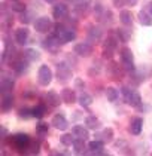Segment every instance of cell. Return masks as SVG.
<instances>
[{
    "mask_svg": "<svg viewBox=\"0 0 152 156\" xmlns=\"http://www.w3.org/2000/svg\"><path fill=\"white\" fill-rule=\"evenodd\" d=\"M32 141V138L27 134H15L11 135L9 143H11L12 149H15L18 153H27V147Z\"/></svg>",
    "mask_w": 152,
    "mask_h": 156,
    "instance_id": "obj_1",
    "label": "cell"
},
{
    "mask_svg": "<svg viewBox=\"0 0 152 156\" xmlns=\"http://www.w3.org/2000/svg\"><path fill=\"white\" fill-rule=\"evenodd\" d=\"M54 28H55L54 30V36L58 39L61 45L73 42L76 39V31L73 28H67V27H64V25H61V24H57Z\"/></svg>",
    "mask_w": 152,
    "mask_h": 156,
    "instance_id": "obj_2",
    "label": "cell"
},
{
    "mask_svg": "<svg viewBox=\"0 0 152 156\" xmlns=\"http://www.w3.org/2000/svg\"><path fill=\"white\" fill-rule=\"evenodd\" d=\"M121 94H122L124 101L128 106H131V107H139V106H142V97L137 91H133V89H130L127 86H124V88H121Z\"/></svg>",
    "mask_w": 152,
    "mask_h": 156,
    "instance_id": "obj_3",
    "label": "cell"
},
{
    "mask_svg": "<svg viewBox=\"0 0 152 156\" xmlns=\"http://www.w3.org/2000/svg\"><path fill=\"white\" fill-rule=\"evenodd\" d=\"M119 57H121V62H122L125 70H128V72H134L136 70V67H134V57H133L131 49L122 48L119 51Z\"/></svg>",
    "mask_w": 152,
    "mask_h": 156,
    "instance_id": "obj_4",
    "label": "cell"
},
{
    "mask_svg": "<svg viewBox=\"0 0 152 156\" xmlns=\"http://www.w3.org/2000/svg\"><path fill=\"white\" fill-rule=\"evenodd\" d=\"M72 76H73L72 69L66 62H58L57 64V79H58V82L66 83V82H69L72 79Z\"/></svg>",
    "mask_w": 152,
    "mask_h": 156,
    "instance_id": "obj_5",
    "label": "cell"
},
{
    "mask_svg": "<svg viewBox=\"0 0 152 156\" xmlns=\"http://www.w3.org/2000/svg\"><path fill=\"white\" fill-rule=\"evenodd\" d=\"M52 70L48 67V66H40L39 67V72H37V82L42 85V86H48V85L52 82Z\"/></svg>",
    "mask_w": 152,
    "mask_h": 156,
    "instance_id": "obj_6",
    "label": "cell"
},
{
    "mask_svg": "<svg viewBox=\"0 0 152 156\" xmlns=\"http://www.w3.org/2000/svg\"><path fill=\"white\" fill-rule=\"evenodd\" d=\"M52 28V21L48 16H40L35 21V30L37 33H48Z\"/></svg>",
    "mask_w": 152,
    "mask_h": 156,
    "instance_id": "obj_7",
    "label": "cell"
},
{
    "mask_svg": "<svg viewBox=\"0 0 152 156\" xmlns=\"http://www.w3.org/2000/svg\"><path fill=\"white\" fill-rule=\"evenodd\" d=\"M73 52L76 54V55H79V57H83V58H87V57H90L91 54H93V46L90 45V43H78V45H75V48H73Z\"/></svg>",
    "mask_w": 152,
    "mask_h": 156,
    "instance_id": "obj_8",
    "label": "cell"
},
{
    "mask_svg": "<svg viewBox=\"0 0 152 156\" xmlns=\"http://www.w3.org/2000/svg\"><path fill=\"white\" fill-rule=\"evenodd\" d=\"M52 15H54V18L55 20H63V18H67V15H69V8L64 5V3H57L55 6H54V9H52Z\"/></svg>",
    "mask_w": 152,
    "mask_h": 156,
    "instance_id": "obj_9",
    "label": "cell"
},
{
    "mask_svg": "<svg viewBox=\"0 0 152 156\" xmlns=\"http://www.w3.org/2000/svg\"><path fill=\"white\" fill-rule=\"evenodd\" d=\"M51 125H54V128L60 129V131H66L69 128V122L63 115H55L51 120Z\"/></svg>",
    "mask_w": 152,
    "mask_h": 156,
    "instance_id": "obj_10",
    "label": "cell"
},
{
    "mask_svg": "<svg viewBox=\"0 0 152 156\" xmlns=\"http://www.w3.org/2000/svg\"><path fill=\"white\" fill-rule=\"evenodd\" d=\"M28 37H30V31L25 27H21V28H18L15 31V42L18 45H25L27 40H28Z\"/></svg>",
    "mask_w": 152,
    "mask_h": 156,
    "instance_id": "obj_11",
    "label": "cell"
},
{
    "mask_svg": "<svg viewBox=\"0 0 152 156\" xmlns=\"http://www.w3.org/2000/svg\"><path fill=\"white\" fill-rule=\"evenodd\" d=\"M107 73L112 76V79H122V76H124V70L121 69V66L117 64V62H110L109 66H107Z\"/></svg>",
    "mask_w": 152,
    "mask_h": 156,
    "instance_id": "obj_12",
    "label": "cell"
},
{
    "mask_svg": "<svg viewBox=\"0 0 152 156\" xmlns=\"http://www.w3.org/2000/svg\"><path fill=\"white\" fill-rule=\"evenodd\" d=\"M61 98H63V103H67V104H73L76 103V92L75 89H70V88H64L61 91Z\"/></svg>",
    "mask_w": 152,
    "mask_h": 156,
    "instance_id": "obj_13",
    "label": "cell"
},
{
    "mask_svg": "<svg viewBox=\"0 0 152 156\" xmlns=\"http://www.w3.org/2000/svg\"><path fill=\"white\" fill-rule=\"evenodd\" d=\"M142 128H143V119L142 118H134V119L130 122L128 131L133 135H139L142 132Z\"/></svg>",
    "mask_w": 152,
    "mask_h": 156,
    "instance_id": "obj_14",
    "label": "cell"
},
{
    "mask_svg": "<svg viewBox=\"0 0 152 156\" xmlns=\"http://www.w3.org/2000/svg\"><path fill=\"white\" fill-rule=\"evenodd\" d=\"M103 147H105V143L102 140H94V141H90L88 143V149L90 152L88 153H93V155H100V153H105L103 152Z\"/></svg>",
    "mask_w": 152,
    "mask_h": 156,
    "instance_id": "obj_15",
    "label": "cell"
},
{
    "mask_svg": "<svg viewBox=\"0 0 152 156\" xmlns=\"http://www.w3.org/2000/svg\"><path fill=\"white\" fill-rule=\"evenodd\" d=\"M45 100H46V103L49 106H52V107H58L60 103L63 101V98L57 94V92H54V91H49L45 94Z\"/></svg>",
    "mask_w": 152,
    "mask_h": 156,
    "instance_id": "obj_16",
    "label": "cell"
},
{
    "mask_svg": "<svg viewBox=\"0 0 152 156\" xmlns=\"http://www.w3.org/2000/svg\"><path fill=\"white\" fill-rule=\"evenodd\" d=\"M13 79L11 77H8V76H5L3 79H2V82H0V92L2 94H8V92H12V89H13Z\"/></svg>",
    "mask_w": 152,
    "mask_h": 156,
    "instance_id": "obj_17",
    "label": "cell"
},
{
    "mask_svg": "<svg viewBox=\"0 0 152 156\" xmlns=\"http://www.w3.org/2000/svg\"><path fill=\"white\" fill-rule=\"evenodd\" d=\"M13 106V95L12 92L8 94H2V110L3 112H9Z\"/></svg>",
    "mask_w": 152,
    "mask_h": 156,
    "instance_id": "obj_18",
    "label": "cell"
},
{
    "mask_svg": "<svg viewBox=\"0 0 152 156\" xmlns=\"http://www.w3.org/2000/svg\"><path fill=\"white\" fill-rule=\"evenodd\" d=\"M72 132H73V135H75L76 138H82V140H87V138L90 137L88 128H87V126H82V125H75Z\"/></svg>",
    "mask_w": 152,
    "mask_h": 156,
    "instance_id": "obj_19",
    "label": "cell"
},
{
    "mask_svg": "<svg viewBox=\"0 0 152 156\" xmlns=\"http://www.w3.org/2000/svg\"><path fill=\"white\" fill-rule=\"evenodd\" d=\"M95 137H97V140H102L103 143H110L113 140V129L112 128H105L102 132H98Z\"/></svg>",
    "mask_w": 152,
    "mask_h": 156,
    "instance_id": "obj_20",
    "label": "cell"
},
{
    "mask_svg": "<svg viewBox=\"0 0 152 156\" xmlns=\"http://www.w3.org/2000/svg\"><path fill=\"white\" fill-rule=\"evenodd\" d=\"M102 34H103V31H102V28H98V27L91 25V27H90V30H88V39H90V40H93V42L100 40V39H102Z\"/></svg>",
    "mask_w": 152,
    "mask_h": 156,
    "instance_id": "obj_21",
    "label": "cell"
},
{
    "mask_svg": "<svg viewBox=\"0 0 152 156\" xmlns=\"http://www.w3.org/2000/svg\"><path fill=\"white\" fill-rule=\"evenodd\" d=\"M85 126L88 128V129H98L100 128V120L97 119L95 116H87L85 118Z\"/></svg>",
    "mask_w": 152,
    "mask_h": 156,
    "instance_id": "obj_22",
    "label": "cell"
},
{
    "mask_svg": "<svg viewBox=\"0 0 152 156\" xmlns=\"http://www.w3.org/2000/svg\"><path fill=\"white\" fill-rule=\"evenodd\" d=\"M119 20H121V23L124 25H131L133 24V13H131V11H127V9L121 11Z\"/></svg>",
    "mask_w": 152,
    "mask_h": 156,
    "instance_id": "obj_23",
    "label": "cell"
},
{
    "mask_svg": "<svg viewBox=\"0 0 152 156\" xmlns=\"http://www.w3.org/2000/svg\"><path fill=\"white\" fill-rule=\"evenodd\" d=\"M72 146H73V150H75L76 155L85 153V140H82V138H75V141H73Z\"/></svg>",
    "mask_w": 152,
    "mask_h": 156,
    "instance_id": "obj_24",
    "label": "cell"
},
{
    "mask_svg": "<svg viewBox=\"0 0 152 156\" xmlns=\"http://www.w3.org/2000/svg\"><path fill=\"white\" fill-rule=\"evenodd\" d=\"M137 16H139V23H140L142 25H145V27H149V25H152V16L148 12L140 11Z\"/></svg>",
    "mask_w": 152,
    "mask_h": 156,
    "instance_id": "obj_25",
    "label": "cell"
},
{
    "mask_svg": "<svg viewBox=\"0 0 152 156\" xmlns=\"http://www.w3.org/2000/svg\"><path fill=\"white\" fill-rule=\"evenodd\" d=\"M118 97H119L118 89H115L113 86H109V88H106V98H107V101H110V103H115V101L118 100Z\"/></svg>",
    "mask_w": 152,
    "mask_h": 156,
    "instance_id": "obj_26",
    "label": "cell"
},
{
    "mask_svg": "<svg viewBox=\"0 0 152 156\" xmlns=\"http://www.w3.org/2000/svg\"><path fill=\"white\" fill-rule=\"evenodd\" d=\"M45 113H46V106L45 104H37V106L33 107V118H36V119H42L45 116Z\"/></svg>",
    "mask_w": 152,
    "mask_h": 156,
    "instance_id": "obj_27",
    "label": "cell"
},
{
    "mask_svg": "<svg viewBox=\"0 0 152 156\" xmlns=\"http://www.w3.org/2000/svg\"><path fill=\"white\" fill-rule=\"evenodd\" d=\"M24 57H25L27 60L30 61V62L40 60V54H39V51H36V49H32V48L27 49V51L24 52Z\"/></svg>",
    "mask_w": 152,
    "mask_h": 156,
    "instance_id": "obj_28",
    "label": "cell"
},
{
    "mask_svg": "<svg viewBox=\"0 0 152 156\" xmlns=\"http://www.w3.org/2000/svg\"><path fill=\"white\" fill-rule=\"evenodd\" d=\"M78 101H79V104H81L82 107H90L91 104H93V97L90 95V94H81L79 98H78Z\"/></svg>",
    "mask_w": 152,
    "mask_h": 156,
    "instance_id": "obj_29",
    "label": "cell"
},
{
    "mask_svg": "<svg viewBox=\"0 0 152 156\" xmlns=\"http://www.w3.org/2000/svg\"><path fill=\"white\" fill-rule=\"evenodd\" d=\"M130 34H131V31L130 30H127V28H119L117 31V36L118 39L121 40V42H128V39H130Z\"/></svg>",
    "mask_w": 152,
    "mask_h": 156,
    "instance_id": "obj_30",
    "label": "cell"
},
{
    "mask_svg": "<svg viewBox=\"0 0 152 156\" xmlns=\"http://www.w3.org/2000/svg\"><path fill=\"white\" fill-rule=\"evenodd\" d=\"M11 11H13V12L23 13V12H25V5H24V3H20L18 0H12V3H11Z\"/></svg>",
    "mask_w": 152,
    "mask_h": 156,
    "instance_id": "obj_31",
    "label": "cell"
},
{
    "mask_svg": "<svg viewBox=\"0 0 152 156\" xmlns=\"http://www.w3.org/2000/svg\"><path fill=\"white\" fill-rule=\"evenodd\" d=\"M39 152H40V144L32 140L30 144H28V147H27V153L28 155H37Z\"/></svg>",
    "mask_w": 152,
    "mask_h": 156,
    "instance_id": "obj_32",
    "label": "cell"
},
{
    "mask_svg": "<svg viewBox=\"0 0 152 156\" xmlns=\"http://www.w3.org/2000/svg\"><path fill=\"white\" fill-rule=\"evenodd\" d=\"M48 129H49V125L45 123V122H40V123L36 126V132H37L40 137H45L48 134Z\"/></svg>",
    "mask_w": 152,
    "mask_h": 156,
    "instance_id": "obj_33",
    "label": "cell"
},
{
    "mask_svg": "<svg viewBox=\"0 0 152 156\" xmlns=\"http://www.w3.org/2000/svg\"><path fill=\"white\" fill-rule=\"evenodd\" d=\"M18 115H20V118H23V119H30V118H33V108H28V107L20 108Z\"/></svg>",
    "mask_w": 152,
    "mask_h": 156,
    "instance_id": "obj_34",
    "label": "cell"
},
{
    "mask_svg": "<svg viewBox=\"0 0 152 156\" xmlns=\"http://www.w3.org/2000/svg\"><path fill=\"white\" fill-rule=\"evenodd\" d=\"M115 149L121 150V152H124V153H128V150H127V149H130V147H128V143H127V141L119 140V141H117V143H115Z\"/></svg>",
    "mask_w": 152,
    "mask_h": 156,
    "instance_id": "obj_35",
    "label": "cell"
},
{
    "mask_svg": "<svg viewBox=\"0 0 152 156\" xmlns=\"http://www.w3.org/2000/svg\"><path fill=\"white\" fill-rule=\"evenodd\" d=\"M75 137V135H73ZM72 137V134H64L63 137H61V143L64 144V146H72L73 141H75V138Z\"/></svg>",
    "mask_w": 152,
    "mask_h": 156,
    "instance_id": "obj_36",
    "label": "cell"
},
{
    "mask_svg": "<svg viewBox=\"0 0 152 156\" xmlns=\"http://www.w3.org/2000/svg\"><path fill=\"white\" fill-rule=\"evenodd\" d=\"M113 54H115V51H113V49L103 48V58H107V60H112V58H113Z\"/></svg>",
    "mask_w": 152,
    "mask_h": 156,
    "instance_id": "obj_37",
    "label": "cell"
},
{
    "mask_svg": "<svg viewBox=\"0 0 152 156\" xmlns=\"http://www.w3.org/2000/svg\"><path fill=\"white\" fill-rule=\"evenodd\" d=\"M75 85H76V88H81V89H83V88H85V83L82 82L81 79H76V80H75Z\"/></svg>",
    "mask_w": 152,
    "mask_h": 156,
    "instance_id": "obj_38",
    "label": "cell"
},
{
    "mask_svg": "<svg viewBox=\"0 0 152 156\" xmlns=\"http://www.w3.org/2000/svg\"><path fill=\"white\" fill-rule=\"evenodd\" d=\"M137 3V0H124V5H128V6H134Z\"/></svg>",
    "mask_w": 152,
    "mask_h": 156,
    "instance_id": "obj_39",
    "label": "cell"
},
{
    "mask_svg": "<svg viewBox=\"0 0 152 156\" xmlns=\"http://www.w3.org/2000/svg\"><path fill=\"white\" fill-rule=\"evenodd\" d=\"M21 23H25V24L30 23V16H28V15H23V16H21Z\"/></svg>",
    "mask_w": 152,
    "mask_h": 156,
    "instance_id": "obj_40",
    "label": "cell"
},
{
    "mask_svg": "<svg viewBox=\"0 0 152 156\" xmlns=\"http://www.w3.org/2000/svg\"><path fill=\"white\" fill-rule=\"evenodd\" d=\"M148 11H149V13L152 15V2H149V3H148Z\"/></svg>",
    "mask_w": 152,
    "mask_h": 156,
    "instance_id": "obj_41",
    "label": "cell"
},
{
    "mask_svg": "<svg viewBox=\"0 0 152 156\" xmlns=\"http://www.w3.org/2000/svg\"><path fill=\"white\" fill-rule=\"evenodd\" d=\"M45 2H46V3H55L57 0H45Z\"/></svg>",
    "mask_w": 152,
    "mask_h": 156,
    "instance_id": "obj_42",
    "label": "cell"
}]
</instances>
